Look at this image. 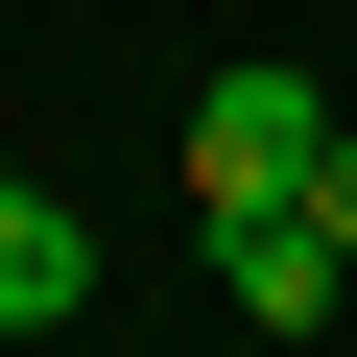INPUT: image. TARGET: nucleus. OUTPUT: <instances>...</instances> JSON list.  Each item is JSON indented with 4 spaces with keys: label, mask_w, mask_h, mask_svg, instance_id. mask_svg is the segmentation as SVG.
I'll return each mask as SVG.
<instances>
[{
    "label": "nucleus",
    "mask_w": 357,
    "mask_h": 357,
    "mask_svg": "<svg viewBox=\"0 0 357 357\" xmlns=\"http://www.w3.org/2000/svg\"><path fill=\"white\" fill-rule=\"evenodd\" d=\"M310 143H333V96H310L286 48H238V72L191 96V215H262V191H310Z\"/></svg>",
    "instance_id": "nucleus-1"
},
{
    "label": "nucleus",
    "mask_w": 357,
    "mask_h": 357,
    "mask_svg": "<svg viewBox=\"0 0 357 357\" xmlns=\"http://www.w3.org/2000/svg\"><path fill=\"white\" fill-rule=\"evenodd\" d=\"M310 215H333V238H357V119H333V143H310Z\"/></svg>",
    "instance_id": "nucleus-4"
},
{
    "label": "nucleus",
    "mask_w": 357,
    "mask_h": 357,
    "mask_svg": "<svg viewBox=\"0 0 357 357\" xmlns=\"http://www.w3.org/2000/svg\"><path fill=\"white\" fill-rule=\"evenodd\" d=\"M333 286H357V238H333L310 191H262V215H215V310H262V333H333Z\"/></svg>",
    "instance_id": "nucleus-2"
},
{
    "label": "nucleus",
    "mask_w": 357,
    "mask_h": 357,
    "mask_svg": "<svg viewBox=\"0 0 357 357\" xmlns=\"http://www.w3.org/2000/svg\"><path fill=\"white\" fill-rule=\"evenodd\" d=\"M96 310V215L72 191H0V333H72Z\"/></svg>",
    "instance_id": "nucleus-3"
}]
</instances>
